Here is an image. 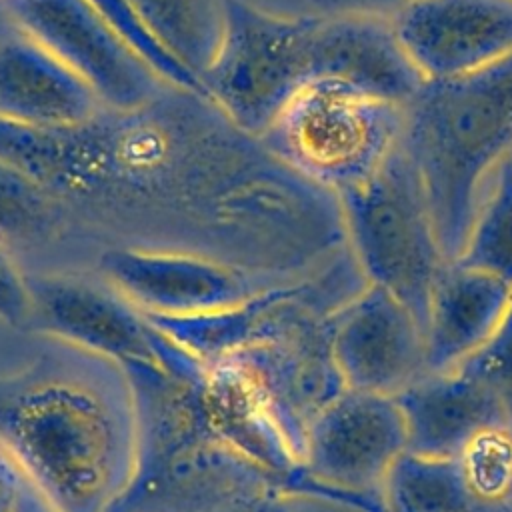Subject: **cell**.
I'll return each mask as SVG.
<instances>
[{
  "mask_svg": "<svg viewBox=\"0 0 512 512\" xmlns=\"http://www.w3.org/2000/svg\"><path fill=\"white\" fill-rule=\"evenodd\" d=\"M404 106L338 78L304 82L260 136L306 178L340 194L400 146Z\"/></svg>",
  "mask_w": 512,
  "mask_h": 512,
  "instance_id": "8992f818",
  "label": "cell"
},
{
  "mask_svg": "<svg viewBox=\"0 0 512 512\" xmlns=\"http://www.w3.org/2000/svg\"><path fill=\"white\" fill-rule=\"evenodd\" d=\"M74 232L62 204L34 178L0 156V244L40 252Z\"/></svg>",
  "mask_w": 512,
  "mask_h": 512,
  "instance_id": "ffe728a7",
  "label": "cell"
},
{
  "mask_svg": "<svg viewBox=\"0 0 512 512\" xmlns=\"http://www.w3.org/2000/svg\"><path fill=\"white\" fill-rule=\"evenodd\" d=\"M240 512H290V500L288 494H276L252 508L240 510Z\"/></svg>",
  "mask_w": 512,
  "mask_h": 512,
  "instance_id": "83f0119b",
  "label": "cell"
},
{
  "mask_svg": "<svg viewBox=\"0 0 512 512\" xmlns=\"http://www.w3.org/2000/svg\"><path fill=\"white\" fill-rule=\"evenodd\" d=\"M228 0H126L156 44L200 82L226 30Z\"/></svg>",
  "mask_w": 512,
  "mask_h": 512,
  "instance_id": "d6986e66",
  "label": "cell"
},
{
  "mask_svg": "<svg viewBox=\"0 0 512 512\" xmlns=\"http://www.w3.org/2000/svg\"><path fill=\"white\" fill-rule=\"evenodd\" d=\"M2 6L6 18L72 68L104 108H136L172 86L90 0H6Z\"/></svg>",
  "mask_w": 512,
  "mask_h": 512,
  "instance_id": "9c48e42d",
  "label": "cell"
},
{
  "mask_svg": "<svg viewBox=\"0 0 512 512\" xmlns=\"http://www.w3.org/2000/svg\"><path fill=\"white\" fill-rule=\"evenodd\" d=\"M512 284L448 260L428 304L424 322L426 364L430 372H452L474 354L500 322Z\"/></svg>",
  "mask_w": 512,
  "mask_h": 512,
  "instance_id": "e0dca14e",
  "label": "cell"
},
{
  "mask_svg": "<svg viewBox=\"0 0 512 512\" xmlns=\"http://www.w3.org/2000/svg\"><path fill=\"white\" fill-rule=\"evenodd\" d=\"M26 484L18 464L0 446V512H16Z\"/></svg>",
  "mask_w": 512,
  "mask_h": 512,
  "instance_id": "484cf974",
  "label": "cell"
},
{
  "mask_svg": "<svg viewBox=\"0 0 512 512\" xmlns=\"http://www.w3.org/2000/svg\"><path fill=\"white\" fill-rule=\"evenodd\" d=\"M390 24L424 82L464 76L512 54V0H414Z\"/></svg>",
  "mask_w": 512,
  "mask_h": 512,
  "instance_id": "4fadbf2b",
  "label": "cell"
},
{
  "mask_svg": "<svg viewBox=\"0 0 512 512\" xmlns=\"http://www.w3.org/2000/svg\"><path fill=\"white\" fill-rule=\"evenodd\" d=\"M28 290L30 324L48 338L104 356L118 366L142 362L190 382H204L206 366L158 330L106 280L42 272L28 276Z\"/></svg>",
  "mask_w": 512,
  "mask_h": 512,
  "instance_id": "ba28073f",
  "label": "cell"
},
{
  "mask_svg": "<svg viewBox=\"0 0 512 512\" xmlns=\"http://www.w3.org/2000/svg\"><path fill=\"white\" fill-rule=\"evenodd\" d=\"M0 156L108 246L204 254L274 284L306 280L348 248L336 192L286 164L210 96L170 86L64 128L0 120Z\"/></svg>",
  "mask_w": 512,
  "mask_h": 512,
  "instance_id": "6da1fadb",
  "label": "cell"
},
{
  "mask_svg": "<svg viewBox=\"0 0 512 512\" xmlns=\"http://www.w3.org/2000/svg\"><path fill=\"white\" fill-rule=\"evenodd\" d=\"M32 300L28 276L18 268L14 254L0 244V322L6 326L30 324Z\"/></svg>",
  "mask_w": 512,
  "mask_h": 512,
  "instance_id": "cb8c5ba5",
  "label": "cell"
},
{
  "mask_svg": "<svg viewBox=\"0 0 512 512\" xmlns=\"http://www.w3.org/2000/svg\"><path fill=\"white\" fill-rule=\"evenodd\" d=\"M102 108L96 92L54 52L12 20L0 22V120L64 128Z\"/></svg>",
  "mask_w": 512,
  "mask_h": 512,
  "instance_id": "5bb4252c",
  "label": "cell"
},
{
  "mask_svg": "<svg viewBox=\"0 0 512 512\" xmlns=\"http://www.w3.org/2000/svg\"><path fill=\"white\" fill-rule=\"evenodd\" d=\"M328 328L344 388L398 396L428 374L420 320L378 286L368 284L336 310Z\"/></svg>",
  "mask_w": 512,
  "mask_h": 512,
  "instance_id": "7c38bea8",
  "label": "cell"
},
{
  "mask_svg": "<svg viewBox=\"0 0 512 512\" xmlns=\"http://www.w3.org/2000/svg\"><path fill=\"white\" fill-rule=\"evenodd\" d=\"M454 372L486 388L502 406L506 422L512 428V296L486 342L454 368Z\"/></svg>",
  "mask_w": 512,
  "mask_h": 512,
  "instance_id": "603a6c76",
  "label": "cell"
},
{
  "mask_svg": "<svg viewBox=\"0 0 512 512\" xmlns=\"http://www.w3.org/2000/svg\"><path fill=\"white\" fill-rule=\"evenodd\" d=\"M202 396L216 434L276 478L282 488L302 470V458L262 390L236 362L208 364Z\"/></svg>",
  "mask_w": 512,
  "mask_h": 512,
  "instance_id": "ac0fdd59",
  "label": "cell"
},
{
  "mask_svg": "<svg viewBox=\"0 0 512 512\" xmlns=\"http://www.w3.org/2000/svg\"><path fill=\"white\" fill-rule=\"evenodd\" d=\"M122 370L136 410V460L112 512H240L286 494L276 478L216 434L204 382L142 362Z\"/></svg>",
  "mask_w": 512,
  "mask_h": 512,
  "instance_id": "3957f363",
  "label": "cell"
},
{
  "mask_svg": "<svg viewBox=\"0 0 512 512\" xmlns=\"http://www.w3.org/2000/svg\"><path fill=\"white\" fill-rule=\"evenodd\" d=\"M338 198L348 248L366 282L398 298L424 328L434 284L450 258L402 142L372 176Z\"/></svg>",
  "mask_w": 512,
  "mask_h": 512,
  "instance_id": "5b68a950",
  "label": "cell"
},
{
  "mask_svg": "<svg viewBox=\"0 0 512 512\" xmlns=\"http://www.w3.org/2000/svg\"><path fill=\"white\" fill-rule=\"evenodd\" d=\"M414 0H302L300 12L320 16H378L392 18Z\"/></svg>",
  "mask_w": 512,
  "mask_h": 512,
  "instance_id": "d4e9b609",
  "label": "cell"
},
{
  "mask_svg": "<svg viewBox=\"0 0 512 512\" xmlns=\"http://www.w3.org/2000/svg\"><path fill=\"white\" fill-rule=\"evenodd\" d=\"M312 24L310 12H272L228 0L224 40L202 78L204 92L238 126L262 136L288 98L310 80Z\"/></svg>",
  "mask_w": 512,
  "mask_h": 512,
  "instance_id": "52a82bcc",
  "label": "cell"
},
{
  "mask_svg": "<svg viewBox=\"0 0 512 512\" xmlns=\"http://www.w3.org/2000/svg\"><path fill=\"white\" fill-rule=\"evenodd\" d=\"M402 148L452 260L492 182L512 162V54L464 76L424 82L404 106Z\"/></svg>",
  "mask_w": 512,
  "mask_h": 512,
  "instance_id": "277c9868",
  "label": "cell"
},
{
  "mask_svg": "<svg viewBox=\"0 0 512 512\" xmlns=\"http://www.w3.org/2000/svg\"><path fill=\"white\" fill-rule=\"evenodd\" d=\"M2 2H6V0H0V4H2Z\"/></svg>",
  "mask_w": 512,
  "mask_h": 512,
  "instance_id": "f1b7e54d",
  "label": "cell"
},
{
  "mask_svg": "<svg viewBox=\"0 0 512 512\" xmlns=\"http://www.w3.org/2000/svg\"><path fill=\"white\" fill-rule=\"evenodd\" d=\"M452 260L512 284V162L492 182Z\"/></svg>",
  "mask_w": 512,
  "mask_h": 512,
  "instance_id": "7402d4cb",
  "label": "cell"
},
{
  "mask_svg": "<svg viewBox=\"0 0 512 512\" xmlns=\"http://www.w3.org/2000/svg\"><path fill=\"white\" fill-rule=\"evenodd\" d=\"M0 374V446L58 512H112L136 460V410L116 362L54 340Z\"/></svg>",
  "mask_w": 512,
  "mask_h": 512,
  "instance_id": "7a4b0ae2",
  "label": "cell"
},
{
  "mask_svg": "<svg viewBox=\"0 0 512 512\" xmlns=\"http://www.w3.org/2000/svg\"><path fill=\"white\" fill-rule=\"evenodd\" d=\"M312 78H338L406 106L424 78L400 46L388 18L314 14L308 46Z\"/></svg>",
  "mask_w": 512,
  "mask_h": 512,
  "instance_id": "9a60e30c",
  "label": "cell"
},
{
  "mask_svg": "<svg viewBox=\"0 0 512 512\" xmlns=\"http://www.w3.org/2000/svg\"><path fill=\"white\" fill-rule=\"evenodd\" d=\"M404 452L406 424L396 398L342 388L306 430L302 472L332 490L380 494Z\"/></svg>",
  "mask_w": 512,
  "mask_h": 512,
  "instance_id": "8fae6325",
  "label": "cell"
},
{
  "mask_svg": "<svg viewBox=\"0 0 512 512\" xmlns=\"http://www.w3.org/2000/svg\"><path fill=\"white\" fill-rule=\"evenodd\" d=\"M394 398L406 424V452L418 456L458 458L480 432L508 426L498 400L454 370L430 372Z\"/></svg>",
  "mask_w": 512,
  "mask_h": 512,
  "instance_id": "2e32d148",
  "label": "cell"
},
{
  "mask_svg": "<svg viewBox=\"0 0 512 512\" xmlns=\"http://www.w3.org/2000/svg\"><path fill=\"white\" fill-rule=\"evenodd\" d=\"M98 272L142 314L170 318L228 310L278 286L204 254L144 246H106Z\"/></svg>",
  "mask_w": 512,
  "mask_h": 512,
  "instance_id": "30bf717a",
  "label": "cell"
},
{
  "mask_svg": "<svg viewBox=\"0 0 512 512\" xmlns=\"http://www.w3.org/2000/svg\"><path fill=\"white\" fill-rule=\"evenodd\" d=\"M384 512H484L470 496L458 458L404 452L382 488Z\"/></svg>",
  "mask_w": 512,
  "mask_h": 512,
  "instance_id": "44dd1931",
  "label": "cell"
},
{
  "mask_svg": "<svg viewBox=\"0 0 512 512\" xmlns=\"http://www.w3.org/2000/svg\"><path fill=\"white\" fill-rule=\"evenodd\" d=\"M16 512H58V510L52 508L30 484H26Z\"/></svg>",
  "mask_w": 512,
  "mask_h": 512,
  "instance_id": "4316f807",
  "label": "cell"
}]
</instances>
